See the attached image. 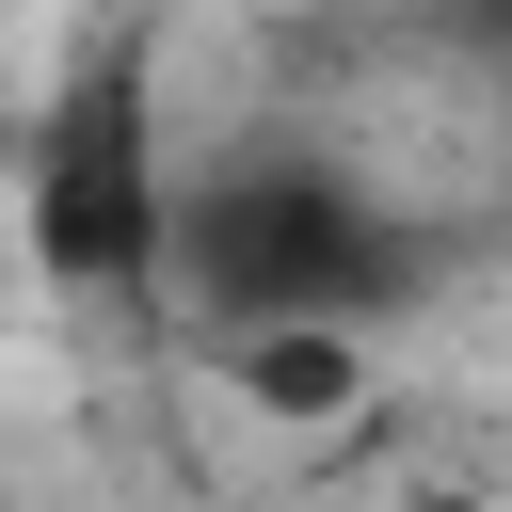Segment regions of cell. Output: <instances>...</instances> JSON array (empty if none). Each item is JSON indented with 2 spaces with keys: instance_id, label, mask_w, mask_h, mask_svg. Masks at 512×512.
Returning <instances> with one entry per match:
<instances>
[{
  "instance_id": "cell-2",
  "label": "cell",
  "mask_w": 512,
  "mask_h": 512,
  "mask_svg": "<svg viewBox=\"0 0 512 512\" xmlns=\"http://www.w3.org/2000/svg\"><path fill=\"white\" fill-rule=\"evenodd\" d=\"M16 224H32V272L112 304V288H160V224H176V128H160V48L144 32H96L48 112H32V160H16Z\"/></svg>"
},
{
  "instance_id": "cell-1",
  "label": "cell",
  "mask_w": 512,
  "mask_h": 512,
  "mask_svg": "<svg viewBox=\"0 0 512 512\" xmlns=\"http://www.w3.org/2000/svg\"><path fill=\"white\" fill-rule=\"evenodd\" d=\"M160 288L208 336H352L400 288V224L320 144H208V160H176Z\"/></svg>"
}]
</instances>
